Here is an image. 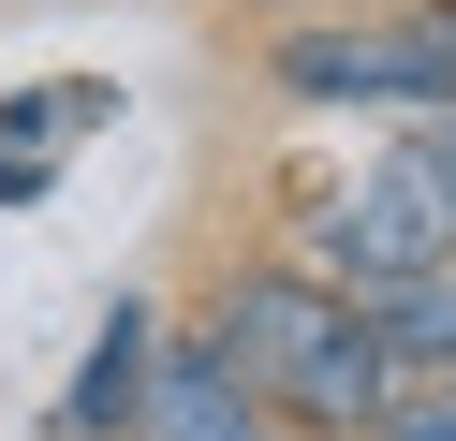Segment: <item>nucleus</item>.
I'll return each instance as SVG.
<instances>
[{"mask_svg":"<svg viewBox=\"0 0 456 441\" xmlns=\"http://www.w3.org/2000/svg\"><path fill=\"white\" fill-rule=\"evenodd\" d=\"M265 74L295 103H456V15H368V29H280Z\"/></svg>","mask_w":456,"mask_h":441,"instance_id":"nucleus-3","label":"nucleus"},{"mask_svg":"<svg viewBox=\"0 0 456 441\" xmlns=\"http://www.w3.org/2000/svg\"><path fill=\"white\" fill-rule=\"evenodd\" d=\"M177 339H207L236 368V397L280 412V427H309V441H368L397 412V353L368 323V294L309 280V265H221Z\"/></svg>","mask_w":456,"mask_h":441,"instance_id":"nucleus-1","label":"nucleus"},{"mask_svg":"<svg viewBox=\"0 0 456 441\" xmlns=\"http://www.w3.org/2000/svg\"><path fill=\"white\" fill-rule=\"evenodd\" d=\"M148 353H162V309H103L89 368L60 397V441H133V397H148Z\"/></svg>","mask_w":456,"mask_h":441,"instance_id":"nucleus-5","label":"nucleus"},{"mask_svg":"<svg viewBox=\"0 0 456 441\" xmlns=\"http://www.w3.org/2000/svg\"><path fill=\"white\" fill-rule=\"evenodd\" d=\"M368 441H456V382H397V412Z\"/></svg>","mask_w":456,"mask_h":441,"instance_id":"nucleus-7","label":"nucleus"},{"mask_svg":"<svg viewBox=\"0 0 456 441\" xmlns=\"http://www.w3.org/2000/svg\"><path fill=\"white\" fill-rule=\"evenodd\" d=\"M368 323H383V353H397V382H456V250L427 265V280H397V294H383V309H368Z\"/></svg>","mask_w":456,"mask_h":441,"instance_id":"nucleus-6","label":"nucleus"},{"mask_svg":"<svg viewBox=\"0 0 456 441\" xmlns=\"http://www.w3.org/2000/svg\"><path fill=\"white\" fill-rule=\"evenodd\" d=\"M442 250H456V221H442V192H427V162H412V147H383L368 176H338V192L309 206V280L368 294V309H383L397 280H427Z\"/></svg>","mask_w":456,"mask_h":441,"instance_id":"nucleus-2","label":"nucleus"},{"mask_svg":"<svg viewBox=\"0 0 456 441\" xmlns=\"http://www.w3.org/2000/svg\"><path fill=\"white\" fill-rule=\"evenodd\" d=\"M133 441H265V412L236 397V368H221L207 339H162L148 397H133Z\"/></svg>","mask_w":456,"mask_h":441,"instance_id":"nucleus-4","label":"nucleus"}]
</instances>
